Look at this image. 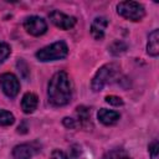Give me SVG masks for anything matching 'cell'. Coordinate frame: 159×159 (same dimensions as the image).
I'll list each match as a JSON object with an SVG mask.
<instances>
[{
    "mask_svg": "<svg viewBox=\"0 0 159 159\" xmlns=\"http://www.w3.org/2000/svg\"><path fill=\"white\" fill-rule=\"evenodd\" d=\"M106 102L108 103V104H111V106H114V107H119V106H123V99L120 98V97H118V96H114V94H111V96H107L106 98Z\"/></svg>",
    "mask_w": 159,
    "mask_h": 159,
    "instance_id": "20",
    "label": "cell"
},
{
    "mask_svg": "<svg viewBox=\"0 0 159 159\" xmlns=\"http://www.w3.org/2000/svg\"><path fill=\"white\" fill-rule=\"evenodd\" d=\"M16 66H17V68H19V71H20V73H21L22 78L27 80V77H29V75H30V70H29L27 63H26V62H25L22 58H20V60L17 61Z\"/></svg>",
    "mask_w": 159,
    "mask_h": 159,
    "instance_id": "17",
    "label": "cell"
},
{
    "mask_svg": "<svg viewBox=\"0 0 159 159\" xmlns=\"http://www.w3.org/2000/svg\"><path fill=\"white\" fill-rule=\"evenodd\" d=\"M108 25V20L104 16H98L93 20L91 25V34L96 40H102L104 36V30Z\"/></svg>",
    "mask_w": 159,
    "mask_h": 159,
    "instance_id": "9",
    "label": "cell"
},
{
    "mask_svg": "<svg viewBox=\"0 0 159 159\" xmlns=\"http://www.w3.org/2000/svg\"><path fill=\"white\" fill-rule=\"evenodd\" d=\"M63 125L67 127V128H75L76 127V122H75V119L66 117V118H63Z\"/></svg>",
    "mask_w": 159,
    "mask_h": 159,
    "instance_id": "22",
    "label": "cell"
},
{
    "mask_svg": "<svg viewBox=\"0 0 159 159\" xmlns=\"http://www.w3.org/2000/svg\"><path fill=\"white\" fill-rule=\"evenodd\" d=\"M148 150H149V155L152 159H158L159 158V143L157 139H154L149 147H148Z\"/></svg>",
    "mask_w": 159,
    "mask_h": 159,
    "instance_id": "18",
    "label": "cell"
},
{
    "mask_svg": "<svg viewBox=\"0 0 159 159\" xmlns=\"http://www.w3.org/2000/svg\"><path fill=\"white\" fill-rule=\"evenodd\" d=\"M24 27L25 30L32 35V36H41L47 31V24L46 21L40 16H27L24 20Z\"/></svg>",
    "mask_w": 159,
    "mask_h": 159,
    "instance_id": "6",
    "label": "cell"
},
{
    "mask_svg": "<svg viewBox=\"0 0 159 159\" xmlns=\"http://www.w3.org/2000/svg\"><path fill=\"white\" fill-rule=\"evenodd\" d=\"M147 52L155 57L159 53V30H153L148 36V43H147Z\"/></svg>",
    "mask_w": 159,
    "mask_h": 159,
    "instance_id": "12",
    "label": "cell"
},
{
    "mask_svg": "<svg viewBox=\"0 0 159 159\" xmlns=\"http://www.w3.org/2000/svg\"><path fill=\"white\" fill-rule=\"evenodd\" d=\"M68 53V47L65 41H57L53 42L46 47H42L36 52V58L42 62H48V61H56V60H62L67 56Z\"/></svg>",
    "mask_w": 159,
    "mask_h": 159,
    "instance_id": "3",
    "label": "cell"
},
{
    "mask_svg": "<svg viewBox=\"0 0 159 159\" xmlns=\"http://www.w3.org/2000/svg\"><path fill=\"white\" fill-rule=\"evenodd\" d=\"M15 122L14 114L10 113L9 111L5 109H0V125L1 127H6V125H11Z\"/></svg>",
    "mask_w": 159,
    "mask_h": 159,
    "instance_id": "16",
    "label": "cell"
},
{
    "mask_svg": "<svg viewBox=\"0 0 159 159\" xmlns=\"http://www.w3.org/2000/svg\"><path fill=\"white\" fill-rule=\"evenodd\" d=\"M36 153V148L32 144H20L12 149L14 159H31Z\"/></svg>",
    "mask_w": 159,
    "mask_h": 159,
    "instance_id": "8",
    "label": "cell"
},
{
    "mask_svg": "<svg viewBox=\"0 0 159 159\" xmlns=\"http://www.w3.org/2000/svg\"><path fill=\"white\" fill-rule=\"evenodd\" d=\"M10 52H11L10 46L5 42H0V65L10 56Z\"/></svg>",
    "mask_w": 159,
    "mask_h": 159,
    "instance_id": "19",
    "label": "cell"
},
{
    "mask_svg": "<svg viewBox=\"0 0 159 159\" xmlns=\"http://www.w3.org/2000/svg\"><path fill=\"white\" fill-rule=\"evenodd\" d=\"M76 113L78 116V119H80V123L83 125V127H87L89 124V119H91V112L87 107L84 106H80L76 108Z\"/></svg>",
    "mask_w": 159,
    "mask_h": 159,
    "instance_id": "14",
    "label": "cell"
},
{
    "mask_svg": "<svg viewBox=\"0 0 159 159\" xmlns=\"http://www.w3.org/2000/svg\"><path fill=\"white\" fill-rule=\"evenodd\" d=\"M97 117H98L99 122L103 123L104 125H112V124H114V123L118 122V119H119L120 116L116 111H109V109L102 108V109L98 111Z\"/></svg>",
    "mask_w": 159,
    "mask_h": 159,
    "instance_id": "10",
    "label": "cell"
},
{
    "mask_svg": "<svg viewBox=\"0 0 159 159\" xmlns=\"http://www.w3.org/2000/svg\"><path fill=\"white\" fill-rule=\"evenodd\" d=\"M47 98L55 107H62L71 102L72 89L66 72L60 71L51 77L47 86Z\"/></svg>",
    "mask_w": 159,
    "mask_h": 159,
    "instance_id": "1",
    "label": "cell"
},
{
    "mask_svg": "<svg viewBox=\"0 0 159 159\" xmlns=\"http://www.w3.org/2000/svg\"><path fill=\"white\" fill-rule=\"evenodd\" d=\"M37 103H39V98L35 93L32 92H27L22 96V99H21V108L25 113H32L36 107H37Z\"/></svg>",
    "mask_w": 159,
    "mask_h": 159,
    "instance_id": "11",
    "label": "cell"
},
{
    "mask_svg": "<svg viewBox=\"0 0 159 159\" xmlns=\"http://www.w3.org/2000/svg\"><path fill=\"white\" fill-rule=\"evenodd\" d=\"M120 76V68L117 63H107L103 65L94 75L91 87L94 92H99L103 89L104 86L116 82Z\"/></svg>",
    "mask_w": 159,
    "mask_h": 159,
    "instance_id": "2",
    "label": "cell"
},
{
    "mask_svg": "<svg viewBox=\"0 0 159 159\" xmlns=\"http://www.w3.org/2000/svg\"><path fill=\"white\" fill-rule=\"evenodd\" d=\"M117 12L130 21H140L144 15L145 10L144 6L137 1H122L117 5Z\"/></svg>",
    "mask_w": 159,
    "mask_h": 159,
    "instance_id": "4",
    "label": "cell"
},
{
    "mask_svg": "<svg viewBox=\"0 0 159 159\" xmlns=\"http://www.w3.org/2000/svg\"><path fill=\"white\" fill-rule=\"evenodd\" d=\"M50 159H67V155H66L62 150H60V149H55V150L51 153Z\"/></svg>",
    "mask_w": 159,
    "mask_h": 159,
    "instance_id": "21",
    "label": "cell"
},
{
    "mask_svg": "<svg viewBox=\"0 0 159 159\" xmlns=\"http://www.w3.org/2000/svg\"><path fill=\"white\" fill-rule=\"evenodd\" d=\"M125 51H127V45H125L123 41H119V40L114 41V42L109 46V52H111L112 55H114V56L122 55V53L125 52Z\"/></svg>",
    "mask_w": 159,
    "mask_h": 159,
    "instance_id": "15",
    "label": "cell"
},
{
    "mask_svg": "<svg viewBox=\"0 0 159 159\" xmlns=\"http://www.w3.org/2000/svg\"><path fill=\"white\" fill-rule=\"evenodd\" d=\"M0 87L9 98H14L20 91V82L14 73L7 72L0 76Z\"/></svg>",
    "mask_w": 159,
    "mask_h": 159,
    "instance_id": "5",
    "label": "cell"
},
{
    "mask_svg": "<svg viewBox=\"0 0 159 159\" xmlns=\"http://www.w3.org/2000/svg\"><path fill=\"white\" fill-rule=\"evenodd\" d=\"M48 17H50L51 22H52L55 26H57V27H60V29H62V30H70V29H72V27L75 26V24H76V19H75L73 16L66 15V14H63V12H61V11H57V10L51 11V12L48 14Z\"/></svg>",
    "mask_w": 159,
    "mask_h": 159,
    "instance_id": "7",
    "label": "cell"
},
{
    "mask_svg": "<svg viewBox=\"0 0 159 159\" xmlns=\"http://www.w3.org/2000/svg\"><path fill=\"white\" fill-rule=\"evenodd\" d=\"M102 159H132V158L129 157V154L124 149L117 148V149H112V150L107 152L102 157Z\"/></svg>",
    "mask_w": 159,
    "mask_h": 159,
    "instance_id": "13",
    "label": "cell"
}]
</instances>
